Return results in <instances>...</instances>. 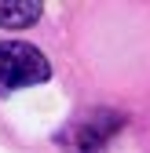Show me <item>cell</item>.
I'll return each mask as SVG.
<instances>
[{
  "instance_id": "2",
  "label": "cell",
  "mask_w": 150,
  "mask_h": 153,
  "mask_svg": "<svg viewBox=\"0 0 150 153\" xmlns=\"http://www.w3.org/2000/svg\"><path fill=\"white\" fill-rule=\"evenodd\" d=\"M124 124L121 113H110V109H95L88 113L84 120L73 124V135H70V149L73 153H103L106 142L114 139V131Z\"/></svg>"
},
{
  "instance_id": "1",
  "label": "cell",
  "mask_w": 150,
  "mask_h": 153,
  "mask_svg": "<svg viewBox=\"0 0 150 153\" xmlns=\"http://www.w3.org/2000/svg\"><path fill=\"white\" fill-rule=\"evenodd\" d=\"M48 76H51V66L33 44H22V40H4L0 44V95L44 84Z\"/></svg>"
},
{
  "instance_id": "3",
  "label": "cell",
  "mask_w": 150,
  "mask_h": 153,
  "mask_svg": "<svg viewBox=\"0 0 150 153\" xmlns=\"http://www.w3.org/2000/svg\"><path fill=\"white\" fill-rule=\"evenodd\" d=\"M44 15V4L37 0H0V26L4 29H26Z\"/></svg>"
}]
</instances>
